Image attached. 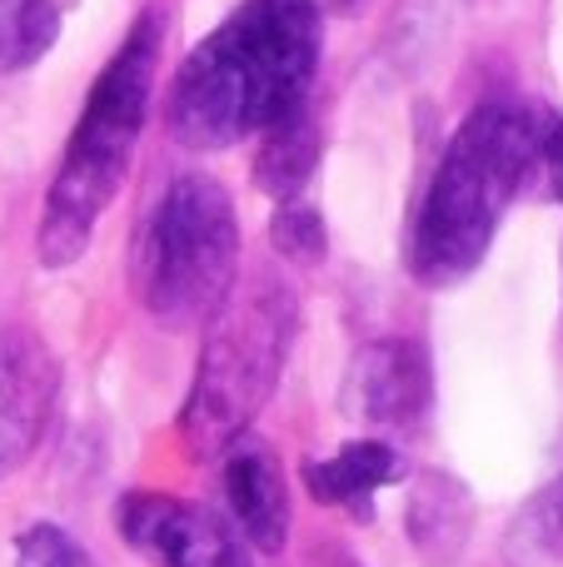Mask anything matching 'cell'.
Returning <instances> with one entry per match:
<instances>
[{"mask_svg":"<svg viewBox=\"0 0 563 567\" xmlns=\"http://www.w3.org/2000/svg\"><path fill=\"white\" fill-rule=\"evenodd\" d=\"M325 50L315 0H245L185 55L165 100L170 135L185 150H229L265 135L289 110L309 105Z\"/></svg>","mask_w":563,"mask_h":567,"instance_id":"6da1fadb","label":"cell"},{"mask_svg":"<svg viewBox=\"0 0 563 567\" xmlns=\"http://www.w3.org/2000/svg\"><path fill=\"white\" fill-rule=\"evenodd\" d=\"M544 165L539 120L519 105H479L439 155L409 239V269L429 289L464 284L484 265L504 215Z\"/></svg>","mask_w":563,"mask_h":567,"instance_id":"7a4b0ae2","label":"cell"},{"mask_svg":"<svg viewBox=\"0 0 563 567\" xmlns=\"http://www.w3.org/2000/svg\"><path fill=\"white\" fill-rule=\"evenodd\" d=\"M160 75V16H145L130 25L120 50L105 60V70L90 85V100L80 110V125L70 130L65 159L50 179L45 215L35 229V255L45 269L75 265L90 249L100 215L115 205L125 169L135 159V145L145 135V115L155 100Z\"/></svg>","mask_w":563,"mask_h":567,"instance_id":"3957f363","label":"cell"},{"mask_svg":"<svg viewBox=\"0 0 563 567\" xmlns=\"http://www.w3.org/2000/svg\"><path fill=\"white\" fill-rule=\"evenodd\" d=\"M299 333V293L275 269H255L229 289L205 323L195 383L180 409V439L190 453H225L245 439L255 413L269 403Z\"/></svg>","mask_w":563,"mask_h":567,"instance_id":"277c9868","label":"cell"},{"mask_svg":"<svg viewBox=\"0 0 563 567\" xmlns=\"http://www.w3.org/2000/svg\"><path fill=\"white\" fill-rule=\"evenodd\" d=\"M239 284V215L225 185L180 175L155 199L135 245V289L165 329H199Z\"/></svg>","mask_w":563,"mask_h":567,"instance_id":"5b68a950","label":"cell"},{"mask_svg":"<svg viewBox=\"0 0 563 567\" xmlns=\"http://www.w3.org/2000/svg\"><path fill=\"white\" fill-rule=\"evenodd\" d=\"M115 523L130 548L160 567H249L245 543L219 513L180 503L170 493H130L120 498Z\"/></svg>","mask_w":563,"mask_h":567,"instance_id":"8992f818","label":"cell"},{"mask_svg":"<svg viewBox=\"0 0 563 567\" xmlns=\"http://www.w3.org/2000/svg\"><path fill=\"white\" fill-rule=\"evenodd\" d=\"M429 399H434V379H429V353L414 339H379L365 353H355L345 379V409L359 413L365 423L379 429H409L424 419Z\"/></svg>","mask_w":563,"mask_h":567,"instance_id":"52a82bcc","label":"cell"},{"mask_svg":"<svg viewBox=\"0 0 563 567\" xmlns=\"http://www.w3.org/2000/svg\"><path fill=\"white\" fill-rule=\"evenodd\" d=\"M225 498L235 513L239 533L255 543L259 553H279L289 543V488L279 458L269 443L255 433L235 439L225 449Z\"/></svg>","mask_w":563,"mask_h":567,"instance_id":"ba28073f","label":"cell"},{"mask_svg":"<svg viewBox=\"0 0 563 567\" xmlns=\"http://www.w3.org/2000/svg\"><path fill=\"white\" fill-rule=\"evenodd\" d=\"M405 533L409 548L429 567H454L469 548V533H474V493H469V483L444 468L414 473L405 498Z\"/></svg>","mask_w":563,"mask_h":567,"instance_id":"9c48e42d","label":"cell"},{"mask_svg":"<svg viewBox=\"0 0 563 567\" xmlns=\"http://www.w3.org/2000/svg\"><path fill=\"white\" fill-rule=\"evenodd\" d=\"M55 393V369H50L45 343L10 333L0 343V463L20 458L40 439Z\"/></svg>","mask_w":563,"mask_h":567,"instance_id":"30bf717a","label":"cell"},{"mask_svg":"<svg viewBox=\"0 0 563 567\" xmlns=\"http://www.w3.org/2000/svg\"><path fill=\"white\" fill-rule=\"evenodd\" d=\"M399 473H405V463L389 443L355 439L335 458L305 463V488L329 508H345L349 518H375V493L399 483Z\"/></svg>","mask_w":563,"mask_h":567,"instance_id":"8fae6325","label":"cell"},{"mask_svg":"<svg viewBox=\"0 0 563 567\" xmlns=\"http://www.w3.org/2000/svg\"><path fill=\"white\" fill-rule=\"evenodd\" d=\"M319 150H325V135H319V120L309 105L289 110L279 125L265 130V145H259L255 155V185L259 195L279 199V205H289V199L305 195L309 175L319 169Z\"/></svg>","mask_w":563,"mask_h":567,"instance_id":"7c38bea8","label":"cell"},{"mask_svg":"<svg viewBox=\"0 0 563 567\" xmlns=\"http://www.w3.org/2000/svg\"><path fill=\"white\" fill-rule=\"evenodd\" d=\"M563 563V473L509 518L504 567H559Z\"/></svg>","mask_w":563,"mask_h":567,"instance_id":"4fadbf2b","label":"cell"},{"mask_svg":"<svg viewBox=\"0 0 563 567\" xmlns=\"http://www.w3.org/2000/svg\"><path fill=\"white\" fill-rule=\"evenodd\" d=\"M60 35L55 0H0V75L40 65Z\"/></svg>","mask_w":563,"mask_h":567,"instance_id":"5bb4252c","label":"cell"},{"mask_svg":"<svg viewBox=\"0 0 563 567\" xmlns=\"http://www.w3.org/2000/svg\"><path fill=\"white\" fill-rule=\"evenodd\" d=\"M269 245H275V255L285 259V265L295 269H315L319 259H325V219H319V209L299 205V199H289V205L275 209V219H269Z\"/></svg>","mask_w":563,"mask_h":567,"instance_id":"9a60e30c","label":"cell"},{"mask_svg":"<svg viewBox=\"0 0 563 567\" xmlns=\"http://www.w3.org/2000/svg\"><path fill=\"white\" fill-rule=\"evenodd\" d=\"M16 567H95L75 543L60 528L40 523V528H25L16 543Z\"/></svg>","mask_w":563,"mask_h":567,"instance_id":"2e32d148","label":"cell"},{"mask_svg":"<svg viewBox=\"0 0 563 567\" xmlns=\"http://www.w3.org/2000/svg\"><path fill=\"white\" fill-rule=\"evenodd\" d=\"M539 145H544V169H549V185H554V199H563V115L559 110L539 115Z\"/></svg>","mask_w":563,"mask_h":567,"instance_id":"e0dca14e","label":"cell"},{"mask_svg":"<svg viewBox=\"0 0 563 567\" xmlns=\"http://www.w3.org/2000/svg\"><path fill=\"white\" fill-rule=\"evenodd\" d=\"M369 0H329V10H339V16H355V10H365Z\"/></svg>","mask_w":563,"mask_h":567,"instance_id":"ac0fdd59","label":"cell"}]
</instances>
